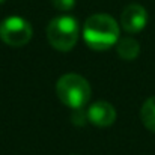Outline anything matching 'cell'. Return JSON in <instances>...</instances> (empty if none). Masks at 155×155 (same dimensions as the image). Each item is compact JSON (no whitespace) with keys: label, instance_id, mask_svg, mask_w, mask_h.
<instances>
[{"label":"cell","instance_id":"obj_1","mask_svg":"<svg viewBox=\"0 0 155 155\" xmlns=\"http://www.w3.org/2000/svg\"><path fill=\"white\" fill-rule=\"evenodd\" d=\"M119 24L117 21L107 14L91 15L83 26V39L84 42L97 51H105L110 47L116 45L119 41Z\"/></svg>","mask_w":155,"mask_h":155},{"label":"cell","instance_id":"obj_2","mask_svg":"<svg viewBox=\"0 0 155 155\" xmlns=\"http://www.w3.org/2000/svg\"><path fill=\"white\" fill-rule=\"evenodd\" d=\"M56 94L62 104L80 110L91 100V86L89 81L78 74H65L57 80Z\"/></svg>","mask_w":155,"mask_h":155},{"label":"cell","instance_id":"obj_3","mask_svg":"<svg viewBox=\"0 0 155 155\" xmlns=\"http://www.w3.org/2000/svg\"><path fill=\"white\" fill-rule=\"evenodd\" d=\"M80 29L74 17L60 15L53 18L47 26V39L53 48L59 51H69L78 41Z\"/></svg>","mask_w":155,"mask_h":155},{"label":"cell","instance_id":"obj_4","mask_svg":"<svg viewBox=\"0 0 155 155\" xmlns=\"http://www.w3.org/2000/svg\"><path fill=\"white\" fill-rule=\"evenodd\" d=\"M33 30L27 20L14 15L0 23V39L9 47H23L32 39Z\"/></svg>","mask_w":155,"mask_h":155},{"label":"cell","instance_id":"obj_5","mask_svg":"<svg viewBox=\"0 0 155 155\" xmlns=\"http://www.w3.org/2000/svg\"><path fill=\"white\" fill-rule=\"evenodd\" d=\"M148 23V12L139 3L128 5L120 14V26L127 33H139Z\"/></svg>","mask_w":155,"mask_h":155},{"label":"cell","instance_id":"obj_6","mask_svg":"<svg viewBox=\"0 0 155 155\" xmlns=\"http://www.w3.org/2000/svg\"><path fill=\"white\" fill-rule=\"evenodd\" d=\"M86 117L95 127L105 128V127H110L116 120V110L107 101H97L87 108Z\"/></svg>","mask_w":155,"mask_h":155},{"label":"cell","instance_id":"obj_7","mask_svg":"<svg viewBox=\"0 0 155 155\" xmlns=\"http://www.w3.org/2000/svg\"><path fill=\"white\" fill-rule=\"evenodd\" d=\"M116 51L124 60H134L140 54V44L134 38H122L116 44Z\"/></svg>","mask_w":155,"mask_h":155},{"label":"cell","instance_id":"obj_8","mask_svg":"<svg viewBox=\"0 0 155 155\" xmlns=\"http://www.w3.org/2000/svg\"><path fill=\"white\" fill-rule=\"evenodd\" d=\"M140 119L151 133H155V97L148 98L143 103L140 108Z\"/></svg>","mask_w":155,"mask_h":155},{"label":"cell","instance_id":"obj_9","mask_svg":"<svg viewBox=\"0 0 155 155\" xmlns=\"http://www.w3.org/2000/svg\"><path fill=\"white\" fill-rule=\"evenodd\" d=\"M51 3L57 11H71L75 6V0H51Z\"/></svg>","mask_w":155,"mask_h":155},{"label":"cell","instance_id":"obj_10","mask_svg":"<svg viewBox=\"0 0 155 155\" xmlns=\"http://www.w3.org/2000/svg\"><path fill=\"white\" fill-rule=\"evenodd\" d=\"M5 2H6V0H0V5H2V3H5Z\"/></svg>","mask_w":155,"mask_h":155}]
</instances>
